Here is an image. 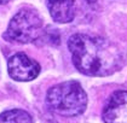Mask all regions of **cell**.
I'll use <instances>...</instances> for the list:
<instances>
[{
  "label": "cell",
  "mask_w": 127,
  "mask_h": 123,
  "mask_svg": "<svg viewBox=\"0 0 127 123\" xmlns=\"http://www.w3.org/2000/svg\"><path fill=\"white\" fill-rule=\"evenodd\" d=\"M74 66L87 76L113 75L121 69L124 58L120 49L109 40L86 34H74L68 40Z\"/></svg>",
  "instance_id": "cell-1"
},
{
  "label": "cell",
  "mask_w": 127,
  "mask_h": 123,
  "mask_svg": "<svg viewBox=\"0 0 127 123\" xmlns=\"http://www.w3.org/2000/svg\"><path fill=\"white\" fill-rule=\"evenodd\" d=\"M50 111L62 117H76L87 107V94L78 81L70 80L51 87L46 94Z\"/></svg>",
  "instance_id": "cell-2"
},
{
  "label": "cell",
  "mask_w": 127,
  "mask_h": 123,
  "mask_svg": "<svg viewBox=\"0 0 127 123\" xmlns=\"http://www.w3.org/2000/svg\"><path fill=\"white\" fill-rule=\"evenodd\" d=\"M42 30V18L34 9L23 7L10 21L4 39L15 44H29L38 40Z\"/></svg>",
  "instance_id": "cell-3"
},
{
  "label": "cell",
  "mask_w": 127,
  "mask_h": 123,
  "mask_svg": "<svg viewBox=\"0 0 127 123\" xmlns=\"http://www.w3.org/2000/svg\"><path fill=\"white\" fill-rule=\"evenodd\" d=\"M40 64L29 58L26 53L18 52L10 57L7 62V71L11 78L20 82H28L36 78L40 74Z\"/></svg>",
  "instance_id": "cell-4"
},
{
  "label": "cell",
  "mask_w": 127,
  "mask_h": 123,
  "mask_svg": "<svg viewBox=\"0 0 127 123\" xmlns=\"http://www.w3.org/2000/svg\"><path fill=\"white\" fill-rule=\"evenodd\" d=\"M104 123H127V92L117 91L110 95L103 109Z\"/></svg>",
  "instance_id": "cell-5"
},
{
  "label": "cell",
  "mask_w": 127,
  "mask_h": 123,
  "mask_svg": "<svg viewBox=\"0 0 127 123\" xmlns=\"http://www.w3.org/2000/svg\"><path fill=\"white\" fill-rule=\"evenodd\" d=\"M46 5L51 17L57 23H70L75 18L74 0H46Z\"/></svg>",
  "instance_id": "cell-6"
},
{
  "label": "cell",
  "mask_w": 127,
  "mask_h": 123,
  "mask_svg": "<svg viewBox=\"0 0 127 123\" xmlns=\"http://www.w3.org/2000/svg\"><path fill=\"white\" fill-rule=\"evenodd\" d=\"M0 123H33V120L27 111L13 109L0 114Z\"/></svg>",
  "instance_id": "cell-7"
},
{
  "label": "cell",
  "mask_w": 127,
  "mask_h": 123,
  "mask_svg": "<svg viewBox=\"0 0 127 123\" xmlns=\"http://www.w3.org/2000/svg\"><path fill=\"white\" fill-rule=\"evenodd\" d=\"M10 0H0V5H6Z\"/></svg>",
  "instance_id": "cell-8"
}]
</instances>
